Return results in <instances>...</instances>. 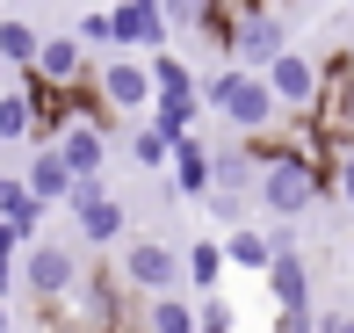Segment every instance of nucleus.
<instances>
[{"mask_svg":"<svg viewBox=\"0 0 354 333\" xmlns=\"http://www.w3.org/2000/svg\"><path fill=\"white\" fill-rule=\"evenodd\" d=\"M203 102H210L217 116L232 123V131H246V138H253V131H268V123L282 116V109H275V94H268V80H261L253 66H232V73H217V80L203 87Z\"/></svg>","mask_w":354,"mask_h":333,"instance_id":"nucleus-1","label":"nucleus"},{"mask_svg":"<svg viewBox=\"0 0 354 333\" xmlns=\"http://www.w3.org/2000/svg\"><path fill=\"white\" fill-rule=\"evenodd\" d=\"M304 123L318 131V145H354V58L318 66V94L304 109Z\"/></svg>","mask_w":354,"mask_h":333,"instance_id":"nucleus-2","label":"nucleus"},{"mask_svg":"<svg viewBox=\"0 0 354 333\" xmlns=\"http://www.w3.org/2000/svg\"><path fill=\"white\" fill-rule=\"evenodd\" d=\"M224 51H232V66H253V73H261L268 66V58H275L282 51V22H275V15H268V0H261V8H239V15H224Z\"/></svg>","mask_w":354,"mask_h":333,"instance_id":"nucleus-3","label":"nucleus"},{"mask_svg":"<svg viewBox=\"0 0 354 333\" xmlns=\"http://www.w3.org/2000/svg\"><path fill=\"white\" fill-rule=\"evenodd\" d=\"M29 80L51 94H87L94 87V58L80 51V37H44L37 58H29Z\"/></svg>","mask_w":354,"mask_h":333,"instance_id":"nucleus-4","label":"nucleus"},{"mask_svg":"<svg viewBox=\"0 0 354 333\" xmlns=\"http://www.w3.org/2000/svg\"><path fill=\"white\" fill-rule=\"evenodd\" d=\"M116 276H123V290H138V297L181 290V253H174L167 240H131L123 261H116Z\"/></svg>","mask_w":354,"mask_h":333,"instance_id":"nucleus-5","label":"nucleus"},{"mask_svg":"<svg viewBox=\"0 0 354 333\" xmlns=\"http://www.w3.org/2000/svg\"><path fill=\"white\" fill-rule=\"evenodd\" d=\"M73 217H80V240L87 246H116L123 240V203L102 188V174H73Z\"/></svg>","mask_w":354,"mask_h":333,"instance_id":"nucleus-6","label":"nucleus"},{"mask_svg":"<svg viewBox=\"0 0 354 333\" xmlns=\"http://www.w3.org/2000/svg\"><path fill=\"white\" fill-rule=\"evenodd\" d=\"M94 94H102V116H145V102H152V73H145V58H109V66H94Z\"/></svg>","mask_w":354,"mask_h":333,"instance_id":"nucleus-7","label":"nucleus"},{"mask_svg":"<svg viewBox=\"0 0 354 333\" xmlns=\"http://www.w3.org/2000/svg\"><path fill=\"white\" fill-rule=\"evenodd\" d=\"M22 282H29V297H37V305L73 297V282H80V253L58 246V240H37V246L22 253Z\"/></svg>","mask_w":354,"mask_h":333,"instance_id":"nucleus-8","label":"nucleus"},{"mask_svg":"<svg viewBox=\"0 0 354 333\" xmlns=\"http://www.w3.org/2000/svg\"><path fill=\"white\" fill-rule=\"evenodd\" d=\"M261 80H268V94H275V109H289V116H304L311 109V94H318V58L311 51H282L261 66Z\"/></svg>","mask_w":354,"mask_h":333,"instance_id":"nucleus-9","label":"nucleus"},{"mask_svg":"<svg viewBox=\"0 0 354 333\" xmlns=\"http://www.w3.org/2000/svg\"><path fill=\"white\" fill-rule=\"evenodd\" d=\"M51 152L66 160L73 174H102V160H109V131H102V109L94 116H66L51 131Z\"/></svg>","mask_w":354,"mask_h":333,"instance_id":"nucleus-10","label":"nucleus"},{"mask_svg":"<svg viewBox=\"0 0 354 333\" xmlns=\"http://www.w3.org/2000/svg\"><path fill=\"white\" fill-rule=\"evenodd\" d=\"M109 29H116V51H167L159 0H123V8H109Z\"/></svg>","mask_w":354,"mask_h":333,"instance_id":"nucleus-11","label":"nucleus"},{"mask_svg":"<svg viewBox=\"0 0 354 333\" xmlns=\"http://www.w3.org/2000/svg\"><path fill=\"white\" fill-rule=\"evenodd\" d=\"M167 167H174V188H181L188 203H203V188H210V145H203L196 131H181V138H174Z\"/></svg>","mask_w":354,"mask_h":333,"instance_id":"nucleus-12","label":"nucleus"},{"mask_svg":"<svg viewBox=\"0 0 354 333\" xmlns=\"http://www.w3.org/2000/svg\"><path fill=\"white\" fill-rule=\"evenodd\" d=\"M261 276H268V290H275L282 312H289V305H311V261H304L297 246H275V261H268Z\"/></svg>","mask_w":354,"mask_h":333,"instance_id":"nucleus-13","label":"nucleus"},{"mask_svg":"<svg viewBox=\"0 0 354 333\" xmlns=\"http://www.w3.org/2000/svg\"><path fill=\"white\" fill-rule=\"evenodd\" d=\"M22 188H29L37 203H44V210H51V203H66V196H73V167L58 160L51 145H44L37 160H29V174H22Z\"/></svg>","mask_w":354,"mask_h":333,"instance_id":"nucleus-14","label":"nucleus"},{"mask_svg":"<svg viewBox=\"0 0 354 333\" xmlns=\"http://www.w3.org/2000/svg\"><path fill=\"white\" fill-rule=\"evenodd\" d=\"M0 225H8L15 240H37V225H44V203L29 196L22 181H8V174H0Z\"/></svg>","mask_w":354,"mask_h":333,"instance_id":"nucleus-15","label":"nucleus"},{"mask_svg":"<svg viewBox=\"0 0 354 333\" xmlns=\"http://www.w3.org/2000/svg\"><path fill=\"white\" fill-rule=\"evenodd\" d=\"M217 246H224V261L246 268V276H261V268L275 261V240H268V232H253V225H232V240H217Z\"/></svg>","mask_w":354,"mask_h":333,"instance_id":"nucleus-16","label":"nucleus"},{"mask_svg":"<svg viewBox=\"0 0 354 333\" xmlns=\"http://www.w3.org/2000/svg\"><path fill=\"white\" fill-rule=\"evenodd\" d=\"M145 333H196V305H188L181 290H159L152 305H145Z\"/></svg>","mask_w":354,"mask_h":333,"instance_id":"nucleus-17","label":"nucleus"},{"mask_svg":"<svg viewBox=\"0 0 354 333\" xmlns=\"http://www.w3.org/2000/svg\"><path fill=\"white\" fill-rule=\"evenodd\" d=\"M159 22H167V37H174V29H217V37H224L217 0H159Z\"/></svg>","mask_w":354,"mask_h":333,"instance_id":"nucleus-18","label":"nucleus"},{"mask_svg":"<svg viewBox=\"0 0 354 333\" xmlns=\"http://www.w3.org/2000/svg\"><path fill=\"white\" fill-rule=\"evenodd\" d=\"M29 131H37V102H29V80H22L15 94H0V145H15Z\"/></svg>","mask_w":354,"mask_h":333,"instance_id":"nucleus-19","label":"nucleus"},{"mask_svg":"<svg viewBox=\"0 0 354 333\" xmlns=\"http://www.w3.org/2000/svg\"><path fill=\"white\" fill-rule=\"evenodd\" d=\"M217 276H224V246H217V240H196V253L181 261V282H196V290H217Z\"/></svg>","mask_w":354,"mask_h":333,"instance_id":"nucleus-20","label":"nucleus"},{"mask_svg":"<svg viewBox=\"0 0 354 333\" xmlns=\"http://www.w3.org/2000/svg\"><path fill=\"white\" fill-rule=\"evenodd\" d=\"M37 29H29V22H0V58H8V66H22L29 73V58H37Z\"/></svg>","mask_w":354,"mask_h":333,"instance_id":"nucleus-21","label":"nucleus"},{"mask_svg":"<svg viewBox=\"0 0 354 333\" xmlns=\"http://www.w3.org/2000/svg\"><path fill=\"white\" fill-rule=\"evenodd\" d=\"M131 152H138V167H167V152H174V138L159 131V123H138V131H131Z\"/></svg>","mask_w":354,"mask_h":333,"instance_id":"nucleus-22","label":"nucleus"},{"mask_svg":"<svg viewBox=\"0 0 354 333\" xmlns=\"http://www.w3.org/2000/svg\"><path fill=\"white\" fill-rule=\"evenodd\" d=\"M333 188H340V203L354 210V152H347V145L333 152Z\"/></svg>","mask_w":354,"mask_h":333,"instance_id":"nucleus-23","label":"nucleus"},{"mask_svg":"<svg viewBox=\"0 0 354 333\" xmlns=\"http://www.w3.org/2000/svg\"><path fill=\"white\" fill-rule=\"evenodd\" d=\"M275 333H311V305H289L282 319H275Z\"/></svg>","mask_w":354,"mask_h":333,"instance_id":"nucleus-24","label":"nucleus"},{"mask_svg":"<svg viewBox=\"0 0 354 333\" xmlns=\"http://www.w3.org/2000/svg\"><path fill=\"white\" fill-rule=\"evenodd\" d=\"M80 37H87V44H116V29H109V15H87V22H80Z\"/></svg>","mask_w":354,"mask_h":333,"instance_id":"nucleus-25","label":"nucleus"},{"mask_svg":"<svg viewBox=\"0 0 354 333\" xmlns=\"http://www.w3.org/2000/svg\"><path fill=\"white\" fill-rule=\"evenodd\" d=\"M196 333H232V312H224V305H210V312L196 319Z\"/></svg>","mask_w":354,"mask_h":333,"instance_id":"nucleus-26","label":"nucleus"},{"mask_svg":"<svg viewBox=\"0 0 354 333\" xmlns=\"http://www.w3.org/2000/svg\"><path fill=\"white\" fill-rule=\"evenodd\" d=\"M318 333H354V312H333V319H318Z\"/></svg>","mask_w":354,"mask_h":333,"instance_id":"nucleus-27","label":"nucleus"},{"mask_svg":"<svg viewBox=\"0 0 354 333\" xmlns=\"http://www.w3.org/2000/svg\"><path fill=\"white\" fill-rule=\"evenodd\" d=\"M239 8H261V0H217V15H239Z\"/></svg>","mask_w":354,"mask_h":333,"instance_id":"nucleus-28","label":"nucleus"},{"mask_svg":"<svg viewBox=\"0 0 354 333\" xmlns=\"http://www.w3.org/2000/svg\"><path fill=\"white\" fill-rule=\"evenodd\" d=\"M15 246H22V240H15V232H8V225H0V261H8V253H15Z\"/></svg>","mask_w":354,"mask_h":333,"instance_id":"nucleus-29","label":"nucleus"},{"mask_svg":"<svg viewBox=\"0 0 354 333\" xmlns=\"http://www.w3.org/2000/svg\"><path fill=\"white\" fill-rule=\"evenodd\" d=\"M0 333H8V305H0Z\"/></svg>","mask_w":354,"mask_h":333,"instance_id":"nucleus-30","label":"nucleus"},{"mask_svg":"<svg viewBox=\"0 0 354 333\" xmlns=\"http://www.w3.org/2000/svg\"><path fill=\"white\" fill-rule=\"evenodd\" d=\"M80 333H87V326H80Z\"/></svg>","mask_w":354,"mask_h":333,"instance_id":"nucleus-31","label":"nucleus"}]
</instances>
